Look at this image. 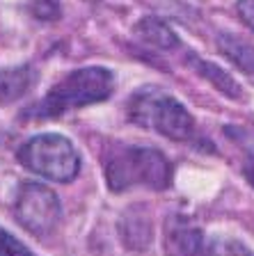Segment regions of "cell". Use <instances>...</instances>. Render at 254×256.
<instances>
[{"mask_svg": "<svg viewBox=\"0 0 254 256\" xmlns=\"http://www.w3.org/2000/svg\"><path fill=\"white\" fill-rule=\"evenodd\" d=\"M112 74L103 66H85L64 76L28 114L35 119H53L64 112L106 101L112 94Z\"/></svg>", "mask_w": 254, "mask_h": 256, "instance_id": "2", "label": "cell"}, {"mask_svg": "<svg viewBox=\"0 0 254 256\" xmlns=\"http://www.w3.org/2000/svg\"><path fill=\"white\" fill-rule=\"evenodd\" d=\"M60 14L58 5H55V0H37V5H35V16L46 21V18H55Z\"/></svg>", "mask_w": 254, "mask_h": 256, "instance_id": "15", "label": "cell"}, {"mask_svg": "<svg viewBox=\"0 0 254 256\" xmlns=\"http://www.w3.org/2000/svg\"><path fill=\"white\" fill-rule=\"evenodd\" d=\"M126 112L133 124L147 130H156L158 135L174 142H185L195 135V119L183 103L156 87L135 92L126 106Z\"/></svg>", "mask_w": 254, "mask_h": 256, "instance_id": "3", "label": "cell"}, {"mask_svg": "<svg viewBox=\"0 0 254 256\" xmlns=\"http://www.w3.org/2000/svg\"><path fill=\"white\" fill-rule=\"evenodd\" d=\"M14 218L28 234L48 238L60 226L62 204L48 186L37 181H23L14 197Z\"/></svg>", "mask_w": 254, "mask_h": 256, "instance_id": "5", "label": "cell"}, {"mask_svg": "<svg viewBox=\"0 0 254 256\" xmlns=\"http://www.w3.org/2000/svg\"><path fill=\"white\" fill-rule=\"evenodd\" d=\"M35 82H37V74L28 64L0 66V106H10V103L23 98Z\"/></svg>", "mask_w": 254, "mask_h": 256, "instance_id": "7", "label": "cell"}, {"mask_svg": "<svg viewBox=\"0 0 254 256\" xmlns=\"http://www.w3.org/2000/svg\"><path fill=\"white\" fill-rule=\"evenodd\" d=\"M163 247L167 256H206L201 229L183 215H172L165 222Z\"/></svg>", "mask_w": 254, "mask_h": 256, "instance_id": "6", "label": "cell"}, {"mask_svg": "<svg viewBox=\"0 0 254 256\" xmlns=\"http://www.w3.org/2000/svg\"><path fill=\"white\" fill-rule=\"evenodd\" d=\"M236 12H238L240 21L254 32V0H238L236 2Z\"/></svg>", "mask_w": 254, "mask_h": 256, "instance_id": "14", "label": "cell"}, {"mask_svg": "<svg viewBox=\"0 0 254 256\" xmlns=\"http://www.w3.org/2000/svg\"><path fill=\"white\" fill-rule=\"evenodd\" d=\"M243 174H245V178L249 181V186L254 188V158H249L247 162H245V167H243Z\"/></svg>", "mask_w": 254, "mask_h": 256, "instance_id": "16", "label": "cell"}, {"mask_svg": "<svg viewBox=\"0 0 254 256\" xmlns=\"http://www.w3.org/2000/svg\"><path fill=\"white\" fill-rule=\"evenodd\" d=\"M0 256H35L19 238L10 234V231L0 229Z\"/></svg>", "mask_w": 254, "mask_h": 256, "instance_id": "13", "label": "cell"}, {"mask_svg": "<svg viewBox=\"0 0 254 256\" xmlns=\"http://www.w3.org/2000/svg\"><path fill=\"white\" fill-rule=\"evenodd\" d=\"M217 48H220V53L236 69H240L245 76H249L254 80V46L252 44L233 37V34H220L217 37Z\"/></svg>", "mask_w": 254, "mask_h": 256, "instance_id": "11", "label": "cell"}, {"mask_svg": "<svg viewBox=\"0 0 254 256\" xmlns=\"http://www.w3.org/2000/svg\"><path fill=\"white\" fill-rule=\"evenodd\" d=\"M188 64H190V66L201 76V78H206L208 82H211V85L220 92V94L229 96V98H233V101L243 98V90H240V85L224 69H220L217 64L206 62V60H199L195 53L188 55Z\"/></svg>", "mask_w": 254, "mask_h": 256, "instance_id": "8", "label": "cell"}, {"mask_svg": "<svg viewBox=\"0 0 254 256\" xmlns=\"http://www.w3.org/2000/svg\"><path fill=\"white\" fill-rule=\"evenodd\" d=\"M106 183L117 194L133 188L160 192L172 183V165L151 146H119L106 162Z\"/></svg>", "mask_w": 254, "mask_h": 256, "instance_id": "1", "label": "cell"}, {"mask_svg": "<svg viewBox=\"0 0 254 256\" xmlns=\"http://www.w3.org/2000/svg\"><path fill=\"white\" fill-rule=\"evenodd\" d=\"M19 162L46 181L71 183L80 174V156L74 142L60 133H42L19 149Z\"/></svg>", "mask_w": 254, "mask_h": 256, "instance_id": "4", "label": "cell"}, {"mask_svg": "<svg viewBox=\"0 0 254 256\" xmlns=\"http://www.w3.org/2000/svg\"><path fill=\"white\" fill-rule=\"evenodd\" d=\"M206 256H254L243 242L233 238H215L206 245Z\"/></svg>", "mask_w": 254, "mask_h": 256, "instance_id": "12", "label": "cell"}, {"mask_svg": "<svg viewBox=\"0 0 254 256\" xmlns=\"http://www.w3.org/2000/svg\"><path fill=\"white\" fill-rule=\"evenodd\" d=\"M135 34L144 44L160 48V50H172V48L179 46V37L174 34V30L165 21L156 18V16H144L142 21L135 26Z\"/></svg>", "mask_w": 254, "mask_h": 256, "instance_id": "10", "label": "cell"}, {"mask_svg": "<svg viewBox=\"0 0 254 256\" xmlns=\"http://www.w3.org/2000/svg\"><path fill=\"white\" fill-rule=\"evenodd\" d=\"M119 234H122L124 245L128 250L142 252L151 242V224H149V220L144 215L135 213V210H128L119 220Z\"/></svg>", "mask_w": 254, "mask_h": 256, "instance_id": "9", "label": "cell"}]
</instances>
